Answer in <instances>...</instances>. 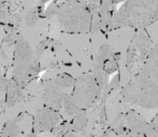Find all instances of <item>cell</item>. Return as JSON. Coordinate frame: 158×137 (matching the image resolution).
I'll return each mask as SVG.
<instances>
[{"instance_id":"1","label":"cell","mask_w":158,"mask_h":137,"mask_svg":"<svg viewBox=\"0 0 158 137\" xmlns=\"http://www.w3.org/2000/svg\"><path fill=\"white\" fill-rule=\"evenodd\" d=\"M123 100L143 109H158V84L141 72L136 73L121 90Z\"/></svg>"},{"instance_id":"2","label":"cell","mask_w":158,"mask_h":137,"mask_svg":"<svg viewBox=\"0 0 158 137\" xmlns=\"http://www.w3.org/2000/svg\"><path fill=\"white\" fill-rule=\"evenodd\" d=\"M40 70V63L34 56L33 50L19 33L15 44L13 80L20 87L34 78Z\"/></svg>"},{"instance_id":"3","label":"cell","mask_w":158,"mask_h":137,"mask_svg":"<svg viewBox=\"0 0 158 137\" xmlns=\"http://www.w3.org/2000/svg\"><path fill=\"white\" fill-rule=\"evenodd\" d=\"M92 17V12L76 0H68L60 5L57 15L65 33H90Z\"/></svg>"},{"instance_id":"4","label":"cell","mask_w":158,"mask_h":137,"mask_svg":"<svg viewBox=\"0 0 158 137\" xmlns=\"http://www.w3.org/2000/svg\"><path fill=\"white\" fill-rule=\"evenodd\" d=\"M153 47V42L145 29H137L126 52L125 66L129 73L138 67L141 71Z\"/></svg>"},{"instance_id":"5","label":"cell","mask_w":158,"mask_h":137,"mask_svg":"<svg viewBox=\"0 0 158 137\" xmlns=\"http://www.w3.org/2000/svg\"><path fill=\"white\" fill-rule=\"evenodd\" d=\"M102 91L103 88L92 74H82L76 79L72 95L79 109L86 110L101 100Z\"/></svg>"},{"instance_id":"6","label":"cell","mask_w":158,"mask_h":137,"mask_svg":"<svg viewBox=\"0 0 158 137\" xmlns=\"http://www.w3.org/2000/svg\"><path fill=\"white\" fill-rule=\"evenodd\" d=\"M64 89L57 84L56 79H49L43 83L42 99L46 107L55 111L62 107L64 99Z\"/></svg>"},{"instance_id":"7","label":"cell","mask_w":158,"mask_h":137,"mask_svg":"<svg viewBox=\"0 0 158 137\" xmlns=\"http://www.w3.org/2000/svg\"><path fill=\"white\" fill-rule=\"evenodd\" d=\"M62 121L61 115L53 109L48 107L43 108L35 115L34 129L36 132H44L54 129L60 124Z\"/></svg>"},{"instance_id":"8","label":"cell","mask_w":158,"mask_h":137,"mask_svg":"<svg viewBox=\"0 0 158 137\" xmlns=\"http://www.w3.org/2000/svg\"><path fill=\"white\" fill-rule=\"evenodd\" d=\"M126 123L128 131L130 134L134 135H143L145 136L150 129L149 123L139 112L130 110L125 115Z\"/></svg>"},{"instance_id":"9","label":"cell","mask_w":158,"mask_h":137,"mask_svg":"<svg viewBox=\"0 0 158 137\" xmlns=\"http://www.w3.org/2000/svg\"><path fill=\"white\" fill-rule=\"evenodd\" d=\"M140 72L158 84V43L152 47Z\"/></svg>"},{"instance_id":"10","label":"cell","mask_w":158,"mask_h":137,"mask_svg":"<svg viewBox=\"0 0 158 137\" xmlns=\"http://www.w3.org/2000/svg\"><path fill=\"white\" fill-rule=\"evenodd\" d=\"M23 95L21 92V88L16 83L15 80L7 81L6 88V104L8 107L15 105L19 101H22Z\"/></svg>"},{"instance_id":"11","label":"cell","mask_w":158,"mask_h":137,"mask_svg":"<svg viewBox=\"0 0 158 137\" xmlns=\"http://www.w3.org/2000/svg\"><path fill=\"white\" fill-rule=\"evenodd\" d=\"M88 127L87 111L85 109H79L73 116L71 123V129L73 133H84Z\"/></svg>"},{"instance_id":"12","label":"cell","mask_w":158,"mask_h":137,"mask_svg":"<svg viewBox=\"0 0 158 137\" xmlns=\"http://www.w3.org/2000/svg\"><path fill=\"white\" fill-rule=\"evenodd\" d=\"M8 4V9L10 14V25H13L17 28H19L23 16H24V9L20 4V2L18 3H7Z\"/></svg>"},{"instance_id":"13","label":"cell","mask_w":158,"mask_h":137,"mask_svg":"<svg viewBox=\"0 0 158 137\" xmlns=\"http://www.w3.org/2000/svg\"><path fill=\"white\" fill-rule=\"evenodd\" d=\"M120 86V73H117L109 81L107 84L105 85L103 91H102V95H101V100L100 101L102 102H106V100L108 99L109 95L113 92V90H115L117 88H118Z\"/></svg>"},{"instance_id":"14","label":"cell","mask_w":158,"mask_h":137,"mask_svg":"<svg viewBox=\"0 0 158 137\" xmlns=\"http://www.w3.org/2000/svg\"><path fill=\"white\" fill-rule=\"evenodd\" d=\"M110 128L119 137L126 136L128 135L129 131H128V127H127V123H126L125 115L122 113H119L118 115V117H116V119L114 120Z\"/></svg>"},{"instance_id":"15","label":"cell","mask_w":158,"mask_h":137,"mask_svg":"<svg viewBox=\"0 0 158 137\" xmlns=\"http://www.w3.org/2000/svg\"><path fill=\"white\" fill-rule=\"evenodd\" d=\"M62 106L64 108L65 112L69 116H74L77 111L79 110V107L77 105V102L73 97L72 94H67L65 93Z\"/></svg>"},{"instance_id":"16","label":"cell","mask_w":158,"mask_h":137,"mask_svg":"<svg viewBox=\"0 0 158 137\" xmlns=\"http://www.w3.org/2000/svg\"><path fill=\"white\" fill-rule=\"evenodd\" d=\"M49 20V30H48V37L51 40L56 41L60 37V35L63 33L62 29L60 26V23L58 21V18L54 17L48 19Z\"/></svg>"},{"instance_id":"17","label":"cell","mask_w":158,"mask_h":137,"mask_svg":"<svg viewBox=\"0 0 158 137\" xmlns=\"http://www.w3.org/2000/svg\"><path fill=\"white\" fill-rule=\"evenodd\" d=\"M55 79L57 82V84L63 89L74 87L75 86V82H76V79L72 76H70L69 74H67V73H61V74L57 75Z\"/></svg>"},{"instance_id":"18","label":"cell","mask_w":158,"mask_h":137,"mask_svg":"<svg viewBox=\"0 0 158 137\" xmlns=\"http://www.w3.org/2000/svg\"><path fill=\"white\" fill-rule=\"evenodd\" d=\"M35 29L37 30V32L44 38H45L46 36H48V30H49V20L46 18L44 17H40L35 25H34Z\"/></svg>"},{"instance_id":"19","label":"cell","mask_w":158,"mask_h":137,"mask_svg":"<svg viewBox=\"0 0 158 137\" xmlns=\"http://www.w3.org/2000/svg\"><path fill=\"white\" fill-rule=\"evenodd\" d=\"M19 134V129L17 123L13 121H9L6 123L3 133H2V137H18Z\"/></svg>"},{"instance_id":"20","label":"cell","mask_w":158,"mask_h":137,"mask_svg":"<svg viewBox=\"0 0 158 137\" xmlns=\"http://www.w3.org/2000/svg\"><path fill=\"white\" fill-rule=\"evenodd\" d=\"M119 69V62L113 56L108 59L104 65V73L106 76H110L114 73H118Z\"/></svg>"},{"instance_id":"21","label":"cell","mask_w":158,"mask_h":137,"mask_svg":"<svg viewBox=\"0 0 158 137\" xmlns=\"http://www.w3.org/2000/svg\"><path fill=\"white\" fill-rule=\"evenodd\" d=\"M19 2L25 12H37L38 13V8L42 4L40 0H20Z\"/></svg>"},{"instance_id":"22","label":"cell","mask_w":158,"mask_h":137,"mask_svg":"<svg viewBox=\"0 0 158 137\" xmlns=\"http://www.w3.org/2000/svg\"><path fill=\"white\" fill-rule=\"evenodd\" d=\"M58 9H59V6L55 1H51V3L48 5V6L44 9L43 17L46 18L47 19L56 17L58 15Z\"/></svg>"},{"instance_id":"23","label":"cell","mask_w":158,"mask_h":137,"mask_svg":"<svg viewBox=\"0 0 158 137\" xmlns=\"http://www.w3.org/2000/svg\"><path fill=\"white\" fill-rule=\"evenodd\" d=\"M76 1L80 2L84 6H86L92 12V14L98 12L101 6V0H76Z\"/></svg>"},{"instance_id":"24","label":"cell","mask_w":158,"mask_h":137,"mask_svg":"<svg viewBox=\"0 0 158 137\" xmlns=\"http://www.w3.org/2000/svg\"><path fill=\"white\" fill-rule=\"evenodd\" d=\"M99 31H102V21H101L99 15L96 12L93 14V17H92L90 33H94V32H99Z\"/></svg>"},{"instance_id":"25","label":"cell","mask_w":158,"mask_h":137,"mask_svg":"<svg viewBox=\"0 0 158 137\" xmlns=\"http://www.w3.org/2000/svg\"><path fill=\"white\" fill-rule=\"evenodd\" d=\"M0 22L4 23L5 25L10 24V14H9V9H8V4L6 2L0 10Z\"/></svg>"},{"instance_id":"26","label":"cell","mask_w":158,"mask_h":137,"mask_svg":"<svg viewBox=\"0 0 158 137\" xmlns=\"http://www.w3.org/2000/svg\"><path fill=\"white\" fill-rule=\"evenodd\" d=\"M150 6L152 9L153 17H154V21H158V0H149Z\"/></svg>"},{"instance_id":"27","label":"cell","mask_w":158,"mask_h":137,"mask_svg":"<svg viewBox=\"0 0 158 137\" xmlns=\"http://www.w3.org/2000/svg\"><path fill=\"white\" fill-rule=\"evenodd\" d=\"M7 88V80L5 78L3 75L0 74V91H6Z\"/></svg>"},{"instance_id":"28","label":"cell","mask_w":158,"mask_h":137,"mask_svg":"<svg viewBox=\"0 0 158 137\" xmlns=\"http://www.w3.org/2000/svg\"><path fill=\"white\" fill-rule=\"evenodd\" d=\"M145 137H158V128H150Z\"/></svg>"},{"instance_id":"29","label":"cell","mask_w":158,"mask_h":137,"mask_svg":"<svg viewBox=\"0 0 158 137\" xmlns=\"http://www.w3.org/2000/svg\"><path fill=\"white\" fill-rule=\"evenodd\" d=\"M149 126L150 128H158V112L155 116V118L152 120V122L149 123Z\"/></svg>"},{"instance_id":"30","label":"cell","mask_w":158,"mask_h":137,"mask_svg":"<svg viewBox=\"0 0 158 137\" xmlns=\"http://www.w3.org/2000/svg\"><path fill=\"white\" fill-rule=\"evenodd\" d=\"M5 34H6V32H5V29H4L3 26H0V48H1V43H2V41H4V38H5Z\"/></svg>"},{"instance_id":"31","label":"cell","mask_w":158,"mask_h":137,"mask_svg":"<svg viewBox=\"0 0 158 137\" xmlns=\"http://www.w3.org/2000/svg\"><path fill=\"white\" fill-rule=\"evenodd\" d=\"M56 137H78V136L75 135V133L71 132V133H68V134H65V135H57V136H56Z\"/></svg>"},{"instance_id":"32","label":"cell","mask_w":158,"mask_h":137,"mask_svg":"<svg viewBox=\"0 0 158 137\" xmlns=\"http://www.w3.org/2000/svg\"><path fill=\"white\" fill-rule=\"evenodd\" d=\"M115 5H117V6H118L119 4H121V3H123V2H125V1H127V0H111Z\"/></svg>"},{"instance_id":"33","label":"cell","mask_w":158,"mask_h":137,"mask_svg":"<svg viewBox=\"0 0 158 137\" xmlns=\"http://www.w3.org/2000/svg\"><path fill=\"white\" fill-rule=\"evenodd\" d=\"M68 0H55V2L58 5V6H60V5H62V4H64L65 2H67Z\"/></svg>"},{"instance_id":"34","label":"cell","mask_w":158,"mask_h":137,"mask_svg":"<svg viewBox=\"0 0 158 137\" xmlns=\"http://www.w3.org/2000/svg\"><path fill=\"white\" fill-rule=\"evenodd\" d=\"M125 137H145V136H143V135H131V134L128 133V135H127Z\"/></svg>"},{"instance_id":"35","label":"cell","mask_w":158,"mask_h":137,"mask_svg":"<svg viewBox=\"0 0 158 137\" xmlns=\"http://www.w3.org/2000/svg\"><path fill=\"white\" fill-rule=\"evenodd\" d=\"M6 2V0H0V10L2 9V7H3V6H4V4H5Z\"/></svg>"},{"instance_id":"36","label":"cell","mask_w":158,"mask_h":137,"mask_svg":"<svg viewBox=\"0 0 158 137\" xmlns=\"http://www.w3.org/2000/svg\"><path fill=\"white\" fill-rule=\"evenodd\" d=\"M7 3H18V2H19L20 0H6Z\"/></svg>"},{"instance_id":"37","label":"cell","mask_w":158,"mask_h":137,"mask_svg":"<svg viewBox=\"0 0 158 137\" xmlns=\"http://www.w3.org/2000/svg\"><path fill=\"white\" fill-rule=\"evenodd\" d=\"M49 1H51V0H40V2H41L42 4H45L46 2H49Z\"/></svg>"},{"instance_id":"38","label":"cell","mask_w":158,"mask_h":137,"mask_svg":"<svg viewBox=\"0 0 158 137\" xmlns=\"http://www.w3.org/2000/svg\"><path fill=\"white\" fill-rule=\"evenodd\" d=\"M27 137H38V136H36L35 135H32V134H31V135H28V136Z\"/></svg>"},{"instance_id":"39","label":"cell","mask_w":158,"mask_h":137,"mask_svg":"<svg viewBox=\"0 0 158 137\" xmlns=\"http://www.w3.org/2000/svg\"><path fill=\"white\" fill-rule=\"evenodd\" d=\"M18 137H19V136H18Z\"/></svg>"}]
</instances>
